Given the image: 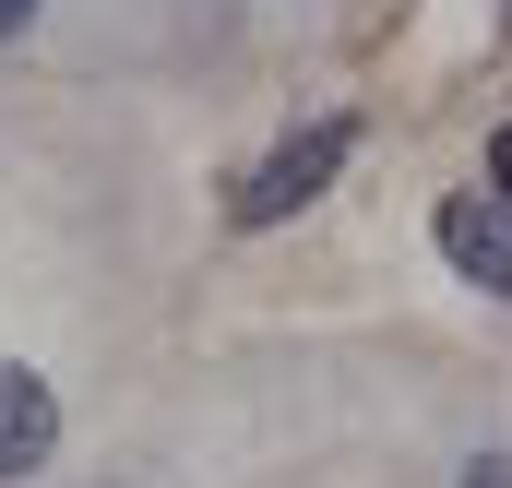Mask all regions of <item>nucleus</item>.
<instances>
[{
  "instance_id": "f257e3e1",
  "label": "nucleus",
  "mask_w": 512,
  "mask_h": 488,
  "mask_svg": "<svg viewBox=\"0 0 512 488\" xmlns=\"http://www.w3.org/2000/svg\"><path fill=\"white\" fill-rule=\"evenodd\" d=\"M346 143H358V120H310L298 143H274V155L251 167V191H239L227 215H239V227H286V215H298V203H310V191L346 167Z\"/></svg>"
},
{
  "instance_id": "f03ea898",
  "label": "nucleus",
  "mask_w": 512,
  "mask_h": 488,
  "mask_svg": "<svg viewBox=\"0 0 512 488\" xmlns=\"http://www.w3.org/2000/svg\"><path fill=\"white\" fill-rule=\"evenodd\" d=\"M429 239H441V262H453L465 286L512 298V203H477V191H453V203L429 215Z\"/></svg>"
},
{
  "instance_id": "7ed1b4c3",
  "label": "nucleus",
  "mask_w": 512,
  "mask_h": 488,
  "mask_svg": "<svg viewBox=\"0 0 512 488\" xmlns=\"http://www.w3.org/2000/svg\"><path fill=\"white\" fill-rule=\"evenodd\" d=\"M48 453H60V393H48L36 369H0V488L36 477Z\"/></svg>"
},
{
  "instance_id": "20e7f679",
  "label": "nucleus",
  "mask_w": 512,
  "mask_h": 488,
  "mask_svg": "<svg viewBox=\"0 0 512 488\" xmlns=\"http://www.w3.org/2000/svg\"><path fill=\"white\" fill-rule=\"evenodd\" d=\"M489 203H512V131H489Z\"/></svg>"
},
{
  "instance_id": "39448f33",
  "label": "nucleus",
  "mask_w": 512,
  "mask_h": 488,
  "mask_svg": "<svg viewBox=\"0 0 512 488\" xmlns=\"http://www.w3.org/2000/svg\"><path fill=\"white\" fill-rule=\"evenodd\" d=\"M453 488H512V453H477V465H465Z\"/></svg>"
},
{
  "instance_id": "423d86ee",
  "label": "nucleus",
  "mask_w": 512,
  "mask_h": 488,
  "mask_svg": "<svg viewBox=\"0 0 512 488\" xmlns=\"http://www.w3.org/2000/svg\"><path fill=\"white\" fill-rule=\"evenodd\" d=\"M24 24H36V0H0V36H24Z\"/></svg>"
}]
</instances>
